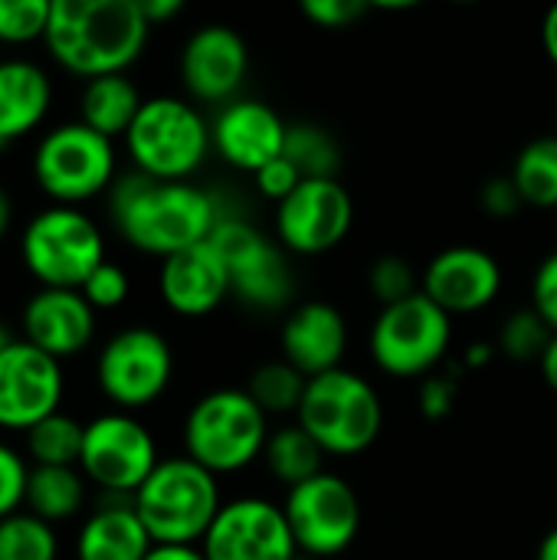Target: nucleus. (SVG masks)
<instances>
[{
    "label": "nucleus",
    "instance_id": "obj_1",
    "mask_svg": "<svg viewBox=\"0 0 557 560\" xmlns=\"http://www.w3.org/2000/svg\"><path fill=\"white\" fill-rule=\"evenodd\" d=\"M230 210L220 197L190 180H151L128 171L108 190V217L115 233L138 253L167 259L210 240Z\"/></svg>",
    "mask_w": 557,
    "mask_h": 560
},
{
    "label": "nucleus",
    "instance_id": "obj_2",
    "mask_svg": "<svg viewBox=\"0 0 557 560\" xmlns=\"http://www.w3.org/2000/svg\"><path fill=\"white\" fill-rule=\"evenodd\" d=\"M151 36L141 0H53L46 52L76 79L128 72Z\"/></svg>",
    "mask_w": 557,
    "mask_h": 560
},
{
    "label": "nucleus",
    "instance_id": "obj_3",
    "mask_svg": "<svg viewBox=\"0 0 557 560\" xmlns=\"http://www.w3.org/2000/svg\"><path fill=\"white\" fill-rule=\"evenodd\" d=\"M269 433V417L246 387H217L187 410L181 440L184 456L220 479L263 459Z\"/></svg>",
    "mask_w": 557,
    "mask_h": 560
},
{
    "label": "nucleus",
    "instance_id": "obj_4",
    "mask_svg": "<svg viewBox=\"0 0 557 560\" xmlns=\"http://www.w3.org/2000/svg\"><path fill=\"white\" fill-rule=\"evenodd\" d=\"M220 509V479L187 456L161 459L135 492V512L154 545L200 548Z\"/></svg>",
    "mask_w": 557,
    "mask_h": 560
},
{
    "label": "nucleus",
    "instance_id": "obj_5",
    "mask_svg": "<svg viewBox=\"0 0 557 560\" xmlns=\"http://www.w3.org/2000/svg\"><path fill=\"white\" fill-rule=\"evenodd\" d=\"M131 171L151 180H190L213 151L210 121L190 98L151 95L125 135Z\"/></svg>",
    "mask_w": 557,
    "mask_h": 560
},
{
    "label": "nucleus",
    "instance_id": "obj_6",
    "mask_svg": "<svg viewBox=\"0 0 557 560\" xmlns=\"http://www.w3.org/2000/svg\"><path fill=\"white\" fill-rule=\"evenodd\" d=\"M295 423L325 456L351 459L378 443L384 430V404L364 374L338 368L309 381Z\"/></svg>",
    "mask_w": 557,
    "mask_h": 560
},
{
    "label": "nucleus",
    "instance_id": "obj_7",
    "mask_svg": "<svg viewBox=\"0 0 557 560\" xmlns=\"http://www.w3.org/2000/svg\"><path fill=\"white\" fill-rule=\"evenodd\" d=\"M33 180L56 207H79L108 194L118 180L115 141L92 131L89 125L62 121L53 125L33 148Z\"/></svg>",
    "mask_w": 557,
    "mask_h": 560
},
{
    "label": "nucleus",
    "instance_id": "obj_8",
    "mask_svg": "<svg viewBox=\"0 0 557 560\" xmlns=\"http://www.w3.org/2000/svg\"><path fill=\"white\" fill-rule=\"evenodd\" d=\"M20 259L39 289H82L105 262V236L79 207H46L20 233Z\"/></svg>",
    "mask_w": 557,
    "mask_h": 560
},
{
    "label": "nucleus",
    "instance_id": "obj_9",
    "mask_svg": "<svg viewBox=\"0 0 557 560\" xmlns=\"http://www.w3.org/2000/svg\"><path fill=\"white\" fill-rule=\"evenodd\" d=\"M453 348V318L423 292L378 312L368 351L381 374L397 381H423L437 374Z\"/></svg>",
    "mask_w": 557,
    "mask_h": 560
},
{
    "label": "nucleus",
    "instance_id": "obj_10",
    "mask_svg": "<svg viewBox=\"0 0 557 560\" xmlns=\"http://www.w3.org/2000/svg\"><path fill=\"white\" fill-rule=\"evenodd\" d=\"M210 243L227 262L233 299L256 312H289L295 299V272L289 253L276 240L246 217L227 213L210 233Z\"/></svg>",
    "mask_w": 557,
    "mask_h": 560
},
{
    "label": "nucleus",
    "instance_id": "obj_11",
    "mask_svg": "<svg viewBox=\"0 0 557 560\" xmlns=\"http://www.w3.org/2000/svg\"><path fill=\"white\" fill-rule=\"evenodd\" d=\"M174 381L171 341L148 325H131L115 331L95 358V384L102 397L121 410L135 413L158 404Z\"/></svg>",
    "mask_w": 557,
    "mask_h": 560
},
{
    "label": "nucleus",
    "instance_id": "obj_12",
    "mask_svg": "<svg viewBox=\"0 0 557 560\" xmlns=\"http://www.w3.org/2000/svg\"><path fill=\"white\" fill-rule=\"evenodd\" d=\"M158 463V440L135 413L108 410L85 423L79 472L98 489V495L135 499Z\"/></svg>",
    "mask_w": 557,
    "mask_h": 560
},
{
    "label": "nucleus",
    "instance_id": "obj_13",
    "mask_svg": "<svg viewBox=\"0 0 557 560\" xmlns=\"http://www.w3.org/2000/svg\"><path fill=\"white\" fill-rule=\"evenodd\" d=\"M289 532L299 555L332 560L345 555L361 532V502L351 482L335 472H322L286 492L282 502Z\"/></svg>",
    "mask_w": 557,
    "mask_h": 560
},
{
    "label": "nucleus",
    "instance_id": "obj_14",
    "mask_svg": "<svg viewBox=\"0 0 557 560\" xmlns=\"http://www.w3.org/2000/svg\"><path fill=\"white\" fill-rule=\"evenodd\" d=\"M276 243L292 256H325L355 226V200L341 180H302L276 203Z\"/></svg>",
    "mask_w": 557,
    "mask_h": 560
},
{
    "label": "nucleus",
    "instance_id": "obj_15",
    "mask_svg": "<svg viewBox=\"0 0 557 560\" xmlns=\"http://www.w3.org/2000/svg\"><path fill=\"white\" fill-rule=\"evenodd\" d=\"M200 551L207 560H295L299 555L282 505L263 495L223 502Z\"/></svg>",
    "mask_w": 557,
    "mask_h": 560
},
{
    "label": "nucleus",
    "instance_id": "obj_16",
    "mask_svg": "<svg viewBox=\"0 0 557 560\" xmlns=\"http://www.w3.org/2000/svg\"><path fill=\"white\" fill-rule=\"evenodd\" d=\"M62 390V364L16 338L0 354V430L30 433L36 423L59 413Z\"/></svg>",
    "mask_w": 557,
    "mask_h": 560
},
{
    "label": "nucleus",
    "instance_id": "obj_17",
    "mask_svg": "<svg viewBox=\"0 0 557 560\" xmlns=\"http://www.w3.org/2000/svg\"><path fill=\"white\" fill-rule=\"evenodd\" d=\"M177 69L190 102L223 108L240 98L250 72V46L233 26L207 23L187 36Z\"/></svg>",
    "mask_w": 557,
    "mask_h": 560
},
{
    "label": "nucleus",
    "instance_id": "obj_18",
    "mask_svg": "<svg viewBox=\"0 0 557 560\" xmlns=\"http://www.w3.org/2000/svg\"><path fill=\"white\" fill-rule=\"evenodd\" d=\"M502 266L489 249L450 246L427 262L420 292L450 318H456L486 312L502 295Z\"/></svg>",
    "mask_w": 557,
    "mask_h": 560
},
{
    "label": "nucleus",
    "instance_id": "obj_19",
    "mask_svg": "<svg viewBox=\"0 0 557 560\" xmlns=\"http://www.w3.org/2000/svg\"><path fill=\"white\" fill-rule=\"evenodd\" d=\"M286 131L289 121H282V115L272 105L246 95L217 108L210 121L217 158L240 174H259L266 164L282 158Z\"/></svg>",
    "mask_w": 557,
    "mask_h": 560
},
{
    "label": "nucleus",
    "instance_id": "obj_20",
    "mask_svg": "<svg viewBox=\"0 0 557 560\" xmlns=\"http://www.w3.org/2000/svg\"><path fill=\"white\" fill-rule=\"evenodd\" d=\"M95 308L79 289H39L20 315L23 341L56 361L82 354L95 341Z\"/></svg>",
    "mask_w": 557,
    "mask_h": 560
},
{
    "label": "nucleus",
    "instance_id": "obj_21",
    "mask_svg": "<svg viewBox=\"0 0 557 560\" xmlns=\"http://www.w3.org/2000/svg\"><path fill=\"white\" fill-rule=\"evenodd\" d=\"M348 318L332 302H302L292 305L282 318L279 348L282 358L302 374V377H322L328 371H338L348 354Z\"/></svg>",
    "mask_w": 557,
    "mask_h": 560
},
{
    "label": "nucleus",
    "instance_id": "obj_22",
    "mask_svg": "<svg viewBox=\"0 0 557 560\" xmlns=\"http://www.w3.org/2000/svg\"><path fill=\"white\" fill-rule=\"evenodd\" d=\"M158 292L161 302L181 318H207L233 295L227 262L210 240L161 259Z\"/></svg>",
    "mask_w": 557,
    "mask_h": 560
},
{
    "label": "nucleus",
    "instance_id": "obj_23",
    "mask_svg": "<svg viewBox=\"0 0 557 560\" xmlns=\"http://www.w3.org/2000/svg\"><path fill=\"white\" fill-rule=\"evenodd\" d=\"M151 548L154 541L128 495H98L76 535V560H144Z\"/></svg>",
    "mask_w": 557,
    "mask_h": 560
},
{
    "label": "nucleus",
    "instance_id": "obj_24",
    "mask_svg": "<svg viewBox=\"0 0 557 560\" xmlns=\"http://www.w3.org/2000/svg\"><path fill=\"white\" fill-rule=\"evenodd\" d=\"M53 108V79L33 59H0V154L33 135Z\"/></svg>",
    "mask_w": 557,
    "mask_h": 560
},
{
    "label": "nucleus",
    "instance_id": "obj_25",
    "mask_svg": "<svg viewBox=\"0 0 557 560\" xmlns=\"http://www.w3.org/2000/svg\"><path fill=\"white\" fill-rule=\"evenodd\" d=\"M144 105V95L138 92L135 79H128V72L121 75H102L82 85L79 95V121L89 125L92 131L105 135L108 141L128 135V128L135 125L138 112Z\"/></svg>",
    "mask_w": 557,
    "mask_h": 560
},
{
    "label": "nucleus",
    "instance_id": "obj_26",
    "mask_svg": "<svg viewBox=\"0 0 557 560\" xmlns=\"http://www.w3.org/2000/svg\"><path fill=\"white\" fill-rule=\"evenodd\" d=\"M89 482L76 466H30L23 509L46 525L76 518L85 509Z\"/></svg>",
    "mask_w": 557,
    "mask_h": 560
},
{
    "label": "nucleus",
    "instance_id": "obj_27",
    "mask_svg": "<svg viewBox=\"0 0 557 560\" xmlns=\"http://www.w3.org/2000/svg\"><path fill=\"white\" fill-rule=\"evenodd\" d=\"M263 463H266L269 476L286 486V492L325 472V453H322V446L299 423L279 427V430L269 433Z\"/></svg>",
    "mask_w": 557,
    "mask_h": 560
},
{
    "label": "nucleus",
    "instance_id": "obj_28",
    "mask_svg": "<svg viewBox=\"0 0 557 560\" xmlns=\"http://www.w3.org/2000/svg\"><path fill=\"white\" fill-rule=\"evenodd\" d=\"M282 158L302 174V180H338L341 164H345L338 138L315 121L289 125Z\"/></svg>",
    "mask_w": 557,
    "mask_h": 560
},
{
    "label": "nucleus",
    "instance_id": "obj_29",
    "mask_svg": "<svg viewBox=\"0 0 557 560\" xmlns=\"http://www.w3.org/2000/svg\"><path fill=\"white\" fill-rule=\"evenodd\" d=\"M509 177L519 187L525 207L557 210V135L529 141L519 151Z\"/></svg>",
    "mask_w": 557,
    "mask_h": 560
},
{
    "label": "nucleus",
    "instance_id": "obj_30",
    "mask_svg": "<svg viewBox=\"0 0 557 560\" xmlns=\"http://www.w3.org/2000/svg\"><path fill=\"white\" fill-rule=\"evenodd\" d=\"M305 387H309V377H302L286 358H272V361L256 364V371L250 374L246 394L256 400V407L266 417H289V413H299Z\"/></svg>",
    "mask_w": 557,
    "mask_h": 560
},
{
    "label": "nucleus",
    "instance_id": "obj_31",
    "mask_svg": "<svg viewBox=\"0 0 557 560\" xmlns=\"http://www.w3.org/2000/svg\"><path fill=\"white\" fill-rule=\"evenodd\" d=\"M23 436H26V456L33 459V466H76L79 469L85 423H79L72 413L59 410Z\"/></svg>",
    "mask_w": 557,
    "mask_h": 560
},
{
    "label": "nucleus",
    "instance_id": "obj_32",
    "mask_svg": "<svg viewBox=\"0 0 557 560\" xmlns=\"http://www.w3.org/2000/svg\"><path fill=\"white\" fill-rule=\"evenodd\" d=\"M59 538L56 528L26 509L0 522V560H56Z\"/></svg>",
    "mask_w": 557,
    "mask_h": 560
},
{
    "label": "nucleus",
    "instance_id": "obj_33",
    "mask_svg": "<svg viewBox=\"0 0 557 560\" xmlns=\"http://www.w3.org/2000/svg\"><path fill=\"white\" fill-rule=\"evenodd\" d=\"M555 331L545 325V318L525 305V308H515L502 325H499V338H496V351H502L509 361H519V364H529V361H542L548 345H552Z\"/></svg>",
    "mask_w": 557,
    "mask_h": 560
},
{
    "label": "nucleus",
    "instance_id": "obj_34",
    "mask_svg": "<svg viewBox=\"0 0 557 560\" xmlns=\"http://www.w3.org/2000/svg\"><path fill=\"white\" fill-rule=\"evenodd\" d=\"M53 0H0V43L30 46L46 39Z\"/></svg>",
    "mask_w": 557,
    "mask_h": 560
},
{
    "label": "nucleus",
    "instance_id": "obj_35",
    "mask_svg": "<svg viewBox=\"0 0 557 560\" xmlns=\"http://www.w3.org/2000/svg\"><path fill=\"white\" fill-rule=\"evenodd\" d=\"M368 292L381 302V308L407 302L414 295H420V279L414 272V266L404 256H378L368 269Z\"/></svg>",
    "mask_w": 557,
    "mask_h": 560
},
{
    "label": "nucleus",
    "instance_id": "obj_36",
    "mask_svg": "<svg viewBox=\"0 0 557 560\" xmlns=\"http://www.w3.org/2000/svg\"><path fill=\"white\" fill-rule=\"evenodd\" d=\"M82 295H85V302L95 308V312H115V308H121L125 302H128V295H131V279H128V272L118 266V262H102L89 279H85V285L79 289Z\"/></svg>",
    "mask_w": 557,
    "mask_h": 560
},
{
    "label": "nucleus",
    "instance_id": "obj_37",
    "mask_svg": "<svg viewBox=\"0 0 557 560\" xmlns=\"http://www.w3.org/2000/svg\"><path fill=\"white\" fill-rule=\"evenodd\" d=\"M26 479H30V463L23 459V453L0 443V522L23 512Z\"/></svg>",
    "mask_w": 557,
    "mask_h": 560
},
{
    "label": "nucleus",
    "instance_id": "obj_38",
    "mask_svg": "<svg viewBox=\"0 0 557 560\" xmlns=\"http://www.w3.org/2000/svg\"><path fill=\"white\" fill-rule=\"evenodd\" d=\"M460 374H463V368H460V371H453V374H430V377H423V381H420L417 407H420V413H423L427 420L440 423V420H446V417L456 410V397H460Z\"/></svg>",
    "mask_w": 557,
    "mask_h": 560
},
{
    "label": "nucleus",
    "instance_id": "obj_39",
    "mask_svg": "<svg viewBox=\"0 0 557 560\" xmlns=\"http://www.w3.org/2000/svg\"><path fill=\"white\" fill-rule=\"evenodd\" d=\"M302 13L312 26L322 30H348L355 26L364 13H371V3L364 0H305Z\"/></svg>",
    "mask_w": 557,
    "mask_h": 560
},
{
    "label": "nucleus",
    "instance_id": "obj_40",
    "mask_svg": "<svg viewBox=\"0 0 557 560\" xmlns=\"http://www.w3.org/2000/svg\"><path fill=\"white\" fill-rule=\"evenodd\" d=\"M532 308L557 335V249L548 253L532 276Z\"/></svg>",
    "mask_w": 557,
    "mask_h": 560
},
{
    "label": "nucleus",
    "instance_id": "obj_41",
    "mask_svg": "<svg viewBox=\"0 0 557 560\" xmlns=\"http://www.w3.org/2000/svg\"><path fill=\"white\" fill-rule=\"evenodd\" d=\"M479 203H483V210H486L492 220H512V217L525 207V200H522V194H519V187L512 184L509 174L489 177V180L483 184V190H479Z\"/></svg>",
    "mask_w": 557,
    "mask_h": 560
},
{
    "label": "nucleus",
    "instance_id": "obj_42",
    "mask_svg": "<svg viewBox=\"0 0 557 560\" xmlns=\"http://www.w3.org/2000/svg\"><path fill=\"white\" fill-rule=\"evenodd\" d=\"M253 184H256V190L266 197V200H276V203H282L299 184H302V174L286 161V158H276L272 164H266L259 174H253Z\"/></svg>",
    "mask_w": 557,
    "mask_h": 560
},
{
    "label": "nucleus",
    "instance_id": "obj_43",
    "mask_svg": "<svg viewBox=\"0 0 557 560\" xmlns=\"http://www.w3.org/2000/svg\"><path fill=\"white\" fill-rule=\"evenodd\" d=\"M141 13H144V20L154 30V26H164L174 16H181L184 13V3L181 0H141Z\"/></svg>",
    "mask_w": 557,
    "mask_h": 560
},
{
    "label": "nucleus",
    "instance_id": "obj_44",
    "mask_svg": "<svg viewBox=\"0 0 557 560\" xmlns=\"http://www.w3.org/2000/svg\"><path fill=\"white\" fill-rule=\"evenodd\" d=\"M542 49H545V56L552 59V66L557 69V3L542 20Z\"/></svg>",
    "mask_w": 557,
    "mask_h": 560
},
{
    "label": "nucleus",
    "instance_id": "obj_45",
    "mask_svg": "<svg viewBox=\"0 0 557 560\" xmlns=\"http://www.w3.org/2000/svg\"><path fill=\"white\" fill-rule=\"evenodd\" d=\"M492 358H496V345H492V341H476V345L466 348L463 368H476V371H479V368H489Z\"/></svg>",
    "mask_w": 557,
    "mask_h": 560
},
{
    "label": "nucleus",
    "instance_id": "obj_46",
    "mask_svg": "<svg viewBox=\"0 0 557 560\" xmlns=\"http://www.w3.org/2000/svg\"><path fill=\"white\" fill-rule=\"evenodd\" d=\"M144 560H207L200 548H174V545H154Z\"/></svg>",
    "mask_w": 557,
    "mask_h": 560
},
{
    "label": "nucleus",
    "instance_id": "obj_47",
    "mask_svg": "<svg viewBox=\"0 0 557 560\" xmlns=\"http://www.w3.org/2000/svg\"><path fill=\"white\" fill-rule=\"evenodd\" d=\"M538 371H542V377H545V384L552 387L557 394V335L552 338V345H548V351H545V358L538 361Z\"/></svg>",
    "mask_w": 557,
    "mask_h": 560
},
{
    "label": "nucleus",
    "instance_id": "obj_48",
    "mask_svg": "<svg viewBox=\"0 0 557 560\" xmlns=\"http://www.w3.org/2000/svg\"><path fill=\"white\" fill-rule=\"evenodd\" d=\"M10 226H13V200H10V194L0 187V243H3V236L10 233Z\"/></svg>",
    "mask_w": 557,
    "mask_h": 560
},
{
    "label": "nucleus",
    "instance_id": "obj_49",
    "mask_svg": "<svg viewBox=\"0 0 557 560\" xmlns=\"http://www.w3.org/2000/svg\"><path fill=\"white\" fill-rule=\"evenodd\" d=\"M538 560H557V525L542 538V545H538Z\"/></svg>",
    "mask_w": 557,
    "mask_h": 560
},
{
    "label": "nucleus",
    "instance_id": "obj_50",
    "mask_svg": "<svg viewBox=\"0 0 557 560\" xmlns=\"http://www.w3.org/2000/svg\"><path fill=\"white\" fill-rule=\"evenodd\" d=\"M13 341H16V338H13V335H10V328H7V325L0 322V354H3V351H7V348L13 345Z\"/></svg>",
    "mask_w": 557,
    "mask_h": 560
},
{
    "label": "nucleus",
    "instance_id": "obj_51",
    "mask_svg": "<svg viewBox=\"0 0 557 560\" xmlns=\"http://www.w3.org/2000/svg\"><path fill=\"white\" fill-rule=\"evenodd\" d=\"M295 560H315V558H309V555H295Z\"/></svg>",
    "mask_w": 557,
    "mask_h": 560
}]
</instances>
